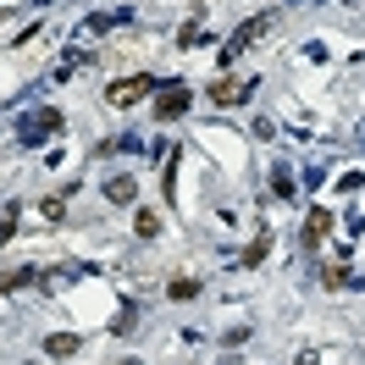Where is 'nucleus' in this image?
<instances>
[{
  "label": "nucleus",
  "instance_id": "obj_1",
  "mask_svg": "<svg viewBox=\"0 0 365 365\" xmlns=\"http://www.w3.org/2000/svg\"><path fill=\"white\" fill-rule=\"evenodd\" d=\"M260 34H272V11H255L250 23H238V34H232L227 45H222V72H227L232 61H238V56H244V50L260 39Z\"/></svg>",
  "mask_w": 365,
  "mask_h": 365
},
{
  "label": "nucleus",
  "instance_id": "obj_2",
  "mask_svg": "<svg viewBox=\"0 0 365 365\" xmlns=\"http://www.w3.org/2000/svg\"><path fill=\"white\" fill-rule=\"evenodd\" d=\"M188 106H194V89H188V83H166V89L155 94V122H178Z\"/></svg>",
  "mask_w": 365,
  "mask_h": 365
},
{
  "label": "nucleus",
  "instance_id": "obj_3",
  "mask_svg": "<svg viewBox=\"0 0 365 365\" xmlns=\"http://www.w3.org/2000/svg\"><path fill=\"white\" fill-rule=\"evenodd\" d=\"M205 94L216 100V106H244V100L255 94V78H227V72H222V78H216Z\"/></svg>",
  "mask_w": 365,
  "mask_h": 365
},
{
  "label": "nucleus",
  "instance_id": "obj_4",
  "mask_svg": "<svg viewBox=\"0 0 365 365\" xmlns=\"http://www.w3.org/2000/svg\"><path fill=\"white\" fill-rule=\"evenodd\" d=\"M150 89H155V78H116L111 89H106V100H111V106H138Z\"/></svg>",
  "mask_w": 365,
  "mask_h": 365
},
{
  "label": "nucleus",
  "instance_id": "obj_5",
  "mask_svg": "<svg viewBox=\"0 0 365 365\" xmlns=\"http://www.w3.org/2000/svg\"><path fill=\"white\" fill-rule=\"evenodd\" d=\"M45 133H61V116H56V111H34L23 122V144H39Z\"/></svg>",
  "mask_w": 365,
  "mask_h": 365
},
{
  "label": "nucleus",
  "instance_id": "obj_6",
  "mask_svg": "<svg viewBox=\"0 0 365 365\" xmlns=\"http://www.w3.org/2000/svg\"><path fill=\"white\" fill-rule=\"evenodd\" d=\"M78 349H83L78 332H50V338H45V354H50V360H72Z\"/></svg>",
  "mask_w": 365,
  "mask_h": 365
},
{
  "label": "nucleus",
  "instance_id": "obj_7",
  "mask_svg": "<svg viewBox=\"0 0 365 365\" xmlns=\"http://www.w3.org/2000/svg\"><path fill=\"white\" fill-rule=\"evenodd\" d=\"M106 200H111V205H133V200H138V182L128 178V172H116V178L106 182Z\"/></svg>",
  "mask_w": 365,
  "mask_h": 365
},
{
  "label": "nucleus",
  "instance_id": "obj_8",
  "mask_svg": "<svg viewBox=\"0 0 365 365\" xmlns=\"http://www.w3.org/2000/svg\"><path fill=\"white\" fill-rule=\"evenodd\" d=\"M34 282H39L34 266H23V272H0V294H17V288H34Z\"/></svg>",
  "mask_w": 365,
  "mask_h": 365
},
{
  "label": "nucleus",
  "instance_id": "obj_9",
  "mask_svg": "<svg viewBox=\"0 0 365 365\" xmlns=\"http://www.w3.org/2000/svg\"><path fill=\"white\" fill-rule=\"evenodd\" d=\"M178 166H182V155L172 150V155H166V178H160V194H166V205H178Z\"/></svg>",
  "mask_w": 365,
  "mask_h": 365
},
{
  "label": "nucleus",
  "instance_id": "obj_10",
  "mask_svg": "<svg viewBox=\"0 0 365 365\" xmlns=\"http://www.w3.org/2000/svg\"><path fill=\"white\" fill-rule=\"evenodd\" d=\"M327 227H332V216H327V210H310V216H304V244H321Z\"/></svg>",
  "mask_w": 365,
  "mask_h": 365
},
{
  "label": "nucleus",
  "instance_id": "obj_11",
  "mask_svg": "<svg viewBox=\"0 0 365 365\" xmlns=\"http://www.w3.org/2000/svg\"><path fill=\"white\" fill-rule=\"evenodd\" d=\"M194 294H200V277H172V282H166V299H178V304L194 299Z\"/></svg>",
  "mask_w": 365,
  "mask_h": 365
},
{
  "label": "nucleus",
  "instance_id": "obj_12",
  "mask_svg": "<svg viewBox=\"0 0 365 365\" xmlns=\"http://www.w3.org/2000/svg\"><path fill=\"white\" fill-rule=\"evenodd\" d=\"M133 232H138V238H155V232H160V216L138 205V210H133Z\"/></svg>",
  "mask_w": 365,
  "mask_h": 365
},
{
  "label": "nucleus",
  "instance_id": "obj_13",
  "mask_svg": "<svg viewBox=\"0 0 365 365\" xmlns=\"http://www.w3.org/2000/svg\"><path fill=\"white\" fill-rule=\"evenodd\" d=\"M266 255H272V232H260V238H255L250 250H244V266H250V272H255V266H260Z\"/></svg>",
  "mask_w": 365,
  "mask_h": 365
},
{
  "label": "nucleus",
  "instance_id": "obj_14",
  "mask_svg": "<svg viewBox=\"0 0 365 365\" xmlns=\"http://www.w3.org/2000/svg\"><path fill=\"white\" fill-rule=\"evenodd\" d=\"M321 282H327V288H349V266H327Z\"/></svg>",
  "mask_w": 365,
  "mask_h": 365
},
{
  "label": "nucleus",
  "instance_id": "obj_15",
  "mask_svg": "<svg viewBox=\"0 0 365 365\" xmlns=\"http://www.w3.org/2000/svg\"><path fill=\"white\" fill-rule=\"evenodd\" d=\"M360 182H365V172H343V178H338V188H343V194H354Z\"/></svg>",
  "mask_w": 365,
  "mask_h": 365
}]
</instances>
